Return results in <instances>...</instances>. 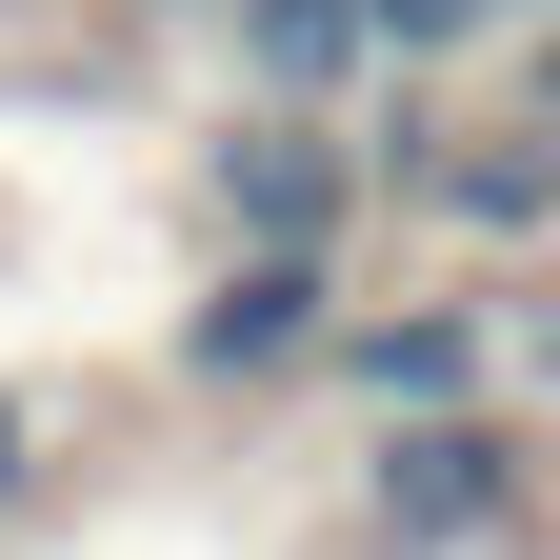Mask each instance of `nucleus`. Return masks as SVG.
Masks as SVG:
<instances>
[{"label": "nucleus", "mask_w": 560, "mask_h": 560, "mask_svg": "<svg viewBox=\"0 0 560 560\" xmlns=\"http://www.w3.org/2000/svg\"><path fill=\"white\" fill-rule=\"evenodd\" d=\"M200 200H221V241H241V260H340V221H361V140L260 101V120L221 140V180H200Z\"/></svg>", "instance_id": "nucleus-1"}, {"label": "nucleus", "mask_w": 560, "mask_h": 560, "mask_svg": "<svg viewBox=\"0 0 560 560\" xmlns=\"http://www.w3.org/2000/svg\"><path fill=\"white\" fill-rule=\"evenodd\" d=\"M320 340H340V260H221L200 320H180V381L200 400H260V381H301Z\"/></svg>", "instance_id": "nucleus-2"}, {"label": "nucleus", "mask_w": 560, "mask_h": 560, "mask_svg": "<svg viewBox=\"0 0 560 560\" xmlns=\"http://www.w3.org/2000/svg\"><path fill=\"white\" fill-rule=\"evenodd\" d=\"M221 40L280 120H340V81H381V0H221Z\"/></svg>", "instance_id": "nucleus-3"}, {"label": "nucleus", "mask_w": 560, "mask_h": 560, "mask_svg": "<svg viewBox=\"0 0 560 560\" xmlns=\"http://www.w3.org/2000/svg\"><path fill=\"white\" fill-rule=\"evenodd\" d=\"M501 501H521V441H501L480 400H460V420H400V441H381V521H400V540H480Z\"/></svg>", "instance_id": "nucleus-4"}, {"label": "nucleus", "mask_w": 560, "mask_h": 560, "mask_svg": "<svg viewBox=\"0 0 560 560\" xmlns=\"http://www.w3.org/2000/svg\"><path fill=\"white\" fill-rule=\"evenodd\" d=\"M400 180L441 200L460 241H540L560 221V140H400Z\"/></svg>", "instance_id": "nucleus-5"}, {"label": "nucleus", "mask_w": 560, "mask_h": 560, "mask_svg": "<svg viewBox=\"0 0 560 560\" xmlns=\"http://www.w3.org/2000/svg\"><path fill=\"white\" fill-rule=\"evenodd\" d=\"M320 361L361 381L381 420H460V400H480V361H501V340H480V320H340Z\"/></svg>", "instance_id": "nucleus-6"}, {"label": "nucleus", "mask_w": 560, "mask_h": 560, "mask_svg": "<svg viewBox=\"0 0 560 560\" xmlns=\"http://www.w3.org/2000/svg\"><path fill=\"white\" fill-rule=\"evenodd\" d=\"M521 21H540V0H381V60H480Z\"/></svg>", "instance_id": "nucleus-7"}, {"label": "nucleus", "mask_w": 560, "mask_h": 560, "mask_svg": "<svg viewBox=\"0 0 560 560\" xmlns=\"http://www.w3.org/2000/svg\"><path fill=\"white\" fill-rule=\"evenodd\" d=\"M521 140H560V21H521Z\"/></svg>", "instance_id": "nucleus-8"}, {"label": "nucleus", "mask_w": 560, "mask_h": 560, "mask_svg": "<svg viewBox=\"0 0 560 560\" xmlns=\"http://www.w3.org/2000/svg\"><path fill=\"white\" fill-rule=\"evenodd\" d=\"M21 460H40V420H21V400H0V501H21Z\"/></svg>", "instance_id": "nucleus-9"}]
</instances>
